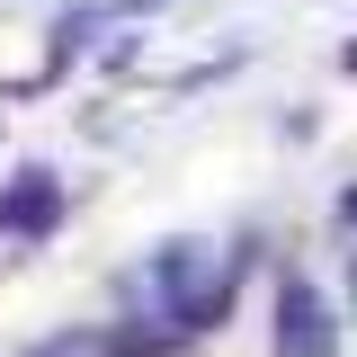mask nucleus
Wrapping results in <instances>:
<instances>
[{
	"instance_id": "f03ea898",
	"label": "nucleus",
	"mask_w": 357,
	"mask_h": 357,
	"mask_svg": "<svg viewBox=\"0 0 357 357\" xmlns=\"http://www.w3.org/2000/svg\"><path fill=\"white\" fill-rule=\"evenodd\" d=\"M54 215H63V197H54V170H18V188L0 197V223L36 241V232H54Z\"/></svg>"
},
{
	"instance_id": "f257e3e1",
	"label": "nucleus",
	"mask_w": 357,
	"mask_h": 357,
	"mask_svg": "<svg viewBox=\"0 0 357 357\" xmlns=\"http://www.w3.org/2000/svg\"><path fill=\"white\" fill-rule=\"evenodd\" d=\"M277 349L286 357H340V331H331V312L312 295V277H286L277 286Z\"/></svg>"
},
{
	"instance_id": "20e7f679",
	"label": "nucleus",
	"mask_w": 357,
	"mask_h": 357,
	"mask_svg": "<svg viewBox=\"0 0 357 357\" xmlns=\"http://www.w3.org/2000/svg\"><path fill=\"white\" fill-rule=\"evenodd\" d=\"M349 72H357V45H349Z\"/></svg>"
},
{
	"instance_id": "7ed1b4c3",
	"label": "nucleus",
	"mask_w": 357,
	"mask_h": 357,
	"mask_svg": "<svg viewBox=\"0 0 357 357\" xmlns=\"http://www.w3.org/2000/svg\"><path fill=\"white\" fill-rule=\"evenodd\" d=\"M107 349H116V357H170V331H116Z\"/></svg>"
}]
</instances>
